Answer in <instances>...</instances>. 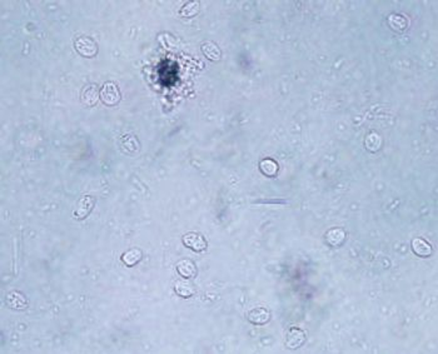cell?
Instances as JSON below:
<instances>
[{"label":"cell","mask_w":438,"mask_h":354,"mask_svg":"<svg viewBox=\"0 0 438 354\" xmlns=\"http://www.w3.org/2000/svg\"><path fill=\"white\" fill-rule=\"evenodd\" d=\"M77 53L83 58H94L98 54V44L90 36H78L74 42Z\"/></svg>","instance_id":"cell-1"},{"label":"cell","mask_w":438,"mask_h":354,"mask_svg":"<svg viewBox=\"0 0 438 354\" xmlns=\"http://www.w3.org/2000/svg\"><path fill=\"white\" fill-rule=\"evenodd\" d=\"M100 100L106 106H114L120 102L118 85L113 82H105L100 88Z\"/></svg>","instance_id":"cell-2"},{"label":"cell","mask_w":438,"mask_h":354,"mask_svg":"<svg viewBox=\"0 0 438 354\" xmlns=\"http://www.w3.org/2000/svg\"><path fill=\"white\" fill-rule=\"evenodd\" d=\"M181 241H183L184 246L188 247L193 252H204L208 248V243L203 234L196 233V231H189V233L184 234Z\"/></svg>","instance_id":"cell-3"},{"label":"cell","mask_w":438,"mask_h":354,"mask_svg":"<svg viewBox=\"0 0 438 354\" xmlns=\"http://www.w3.org/2000/svg\"><path fill=\"white\" fill-rule=\"evenodd\" d=\"M306 342V333L297 327H292L287 331L284 337V344L288 349L296 350L301 348Z\"/></svg>","instance_id":"cell-4"},{"label":"cell","mask_w":438,"mask_h":354,"mask_svg":"<svg viewBox=\"0 0 438 354\" xmlns=\"http://www.w3.org/2000/svg\"><path fill=\"white\" fill-rule=\"evenodd\" d=\"M94 204L95 201L92 195H88V194L87 195H83L78 201L77 209L74 210V217L79 220L85 219V218L90 214L93 208H94Z\"/></svg>","instance_id":"cell-5"},{"label":"cell","mask_w":438,"mask_h":354,"mask_svg":"<svg viewBox=\"0 0 438 354\" xmlns=\"http://www.w3.org/2000/svg\"><path fill=\"white\" fill-rule=\"evenodd\" d=\"M82 103L87 106H94L100 99V90L98 85L88 84L83 88L82 94H80Z\"/></svg>","instance_id":"cell-6"},{"label":"cell","mask_w":438,"mask_h":354,"mask_svg":"<svg viewBox=\"0 0 438 354\" xmlns=\"http://www.w3.org/2000/svg\"><path fill=\"white\" fill-rule=\"evenodd\" d=\"M5 304L13 310H24L28 307V299L23 293L18 291H12L7 294Z\"/></svg>","instance_id":"cell-7"},{"label":"cell","mask_w":438,"mask_h":354,"mask_svg":"<svg viewBox=\"0 0 438 354\" xmlns=\"http://www.w3.org/2000/svg\"><path fill=\"white\" fill-rule=\"evenodd\" d=\"M248 321L254 326H264L271 321V313L266 308H253L248 312Z\"/></svg>","instance_id":"cell-8"},{"label":"cell","mask_w":438,"mask_h":354,"mask_svg":"<svg viewBox=\"0 0 438 354\" xmlns=\"http://www.w3.org/2000/svg\"><path fill=\"white\" fill-rule=\"evenodd\" d=\"M177 271L178 274L184 279H192L196 278L197 276V267L192 260L189 259H181L177 263Z\"/></svg>","instance_id":"cell-9"},{"label":"cell","mask_w":438,"mask_h":354,"mask_svg":"<svg viewBox=\"0 0 438 354\" xmlns=\"http://www.w3.org/2000/svg\"><path fill=\"white\" fill-rule=\"evenodd\" d=\"M412 250L417 257L427 258L432 254V246L424 239L415 238L412 241Z\"/></svg>","instance_id":"cell-10"},{"label":"cell","mask_w":438,"mask_h":354,"mask_svg":"<svg viewBox=\"0 0 438 354\" xmlns=\"http://www.w3.org/2000/svg\"><path fill=\"white\" fill-rule=\"evenodd\" d=\"M202 52L212 62H218L222 57V52L219 47L213 42H204L202 44Z\"/></svg>","instance_id":"cell-11"},{"label":"cell","mask_w":438,"mask_h":354,"mask_svg":"<svg viewBox=\"0 0 438 354\" xmlns=\"http://www.w3.org/2000/svg\"><path fill=\"white\" fill-rule=\"evenodd\" d=\"M325 238H327V243L331 247H339L346 239V231L341 228H333V229L327 231Z\"/></svg>","instance_id":"cell-12"},{"label":"cell","mask_w":438,"mask_h":354,"mask_svg":"<svg viewBox=\"0 0 438 354\" xmlns=\"http://www.w3.org/2000/svg\"><path fill=\"white\" fill-rule=\"evenodd\" d=\"M174 292L175 294L179 295L180 298H191L193 297L194 293H196V289H194V287L192 286L191 283H188V282L186 281H178L175 282L174 284Z\"/></svg>","instance_id":"cell-13"},{"label":"cell","mask_w":438,"mask_h":354,"mask_svg":"<svg viewBox=\"0 0 438 354\" xmlns=\"http://www.w3.org/2000/svg\"><path fill=\"white\" fill-rule=\"evenodd\" d=\"M122 262L124 263L127 267H134L137 263L140 262L141 259V252L138 248H132L127 250L125 253H123L122 255Z\"/></svg>","instance_id":"cell-14"},{"label":"cell","mask_w":438,"mask_h":354,"mask_svg":"<svg viewBox=\"0 0 438 354\" xmlns=\"http://www.w3.org/2000/svg\"><path fill=\"white\" fill-rule=\"evenodd\" d=\"M259 169L267 177H274L278 173V164L273 161V159H263L259 163Z\"/></svg>","instance_id":"cell-15"},{"label":"cell","mask_w":438,"mask_h":354,"mask_svg":"<svg viewBox=\"0 0 438 354\" xmlns=\"http://www.w3.org/2000/svg\"><path fill=\"white\" fill-rule=\"evenodd\" d=\"M388 24L394 31H403L407 28V20L399 14H391L388 18Z\"/></svg>","instance_id":"cell-16"},{"label":"cell","mask_w":438,"mask_h":354,"mask_svg":"<svg viewBox=\"0 0 438 354\" xmlns=\"http://www.w3.org/2000/svg\"><path fill=\"white\" fill-rule=\"evenodd\" d=\"M382 145V139L377 133H371L370 135L366 139V146H367L368 150L371 151H377Z\"/></svg>","instance_id":"cell-17"},{"label":"cell","mask_w":438,"mask_h":354,"mask_svg":"<svg viewBox=\"0 0 438 354\" xmlns=\"http://www.w3.org/2000/svg\"><path fill=\"white\" fill-rule=\"evenodd\" d=\"M199 12V3L198 2H192L188 4L184 5L180 10V15L184 18H192L194 15L198 14Z\"/></svg>","instance_id":"cell-18"}]
</instances>
